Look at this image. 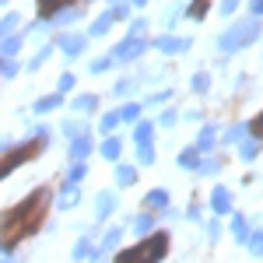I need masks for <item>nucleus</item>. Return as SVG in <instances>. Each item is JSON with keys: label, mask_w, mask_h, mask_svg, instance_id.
<instances>
[{"label": "nucleus", "mask_w": 263, "mask_h": 263, "mask_svg": "<svg viewBox=\"0 0 263 263\" xmlns=\"http://www.w3.org/2000/svg\"><path fill=\"white\" fill-rule=\"evenodd\" d=\"M165 253H168V235H165V232H155V235H147L144 242L126 246L123 253H116L112 263H158Z\"/></svg>", "instance_id": "f257e3e1"}, {"label": "nucleus", "mask_w": 263, "mask_h": 263, "mask_svg": "<svg viewBox=\"0 0 263 263\" xmlns=\"http://www.w3.org/2000/svg\"><path fill=\"white\" fill-rule=\"evenodd\" d=\"M256 35H260V21L253 18V21H246L242 28L235 25L232 32H224V35H221V49H224V53H232L235 46H246V42H249V39H256Z\"/></svg>", "instance_id": "f03ea898"}, {"label": "nucleus", "mask_w": 263, "mask_h": 263, "mask_svg": "<svg viewBox=\"0 0 263 263\" xmlns=\"http://www.w3.org/2000/svg\"><path fill=\"white\" fill-rule=\"evenodd\" d=\"M211 211H214V214H228V211H232V193H228L224 186H214V190H211Z\"/></svg>", "instance_id": "7ed1b4c3"}, {"label": "nucleus", "mask_w": 263, "mask_h": 263, "mask_svg": "<svg viewBox=\"0 0 263 263\" xmlns=\"http://www.w3.org/2000/svg\"><path fill=\"white\" fill-rule=\"evenodd\" d=\"M112 211H116V193H112V190H102L99 200H95V218H99V221H105Z\"/></svg>", "instance_id": "20e7f679"}, {"label": "nucleus", "mask_w": 263, "mask_h": 263, "mask_svg": "<svg viewBox=\"0 0 263 263\" xmlns=\"http://www.w3.org/2000/svg\"><path fill=\"white\" fill-rule=\"evenodd\" d=\"M91 147H95V141L84 134V137H78V141H70V162L78 165V162H84L88 155H91Z\"/></svg>", "instance_id": "39448f33"}, {"label": "nucleus", "mask_w": 263, "mask_h": 263, "mask_svg": "<svg viewBox=\"0 0 263 263\" xmlns=\"http://www.w3.org/2000/svg\"><path fill=\"white\" fill-rule=\"evenodd\" d=\"M232 235H235V242H239V246H246L249 239H253V228H249V221H246L242 214L232 218Z\"/></svg>", "instance_id": "423d86ee"}, {"label": "nucleus", "mask_w": 263, "mask_h": 263, "mask_svg": "<svg viewBox=\"0 0 263 263\" xmlns=\"http://www.w3.org/2000/svg\"><path fill=\"white\" fill-rule=\"evenodd\" d=\"M102 158H105V162H116V158H120V151H123V141L120 137H109V141H102Z\"/></svg>", "instance_id": "0eeeda50"}, {"label": "nucleus", "mask_w": 263, "mask_h": 263, "mask_svg": "<svg viewBox=\"0 0 263 263\" xmlns=\"http://www.w3.org/2000/svg\"><path fill=\"white\" fill-rule=\"evenodd\" d=\"M144 203H147L151 211H168V193H165V190H151V193L144 197Z\"/></svg>", "instance_id": "6e6552de"}, {"label": "nucleus", "mask_w": 263, "mask_h": 263, "mask_svg": "<svg viewBox=\"0 0 263 263\" xmlns=\"http://www.w3.org/2000/svg\"><path fill=\"white\" fill-rule=\"evenodd\" d=\"M134 232L147 239V235L155 232V214H137V221H134Z\"/></svg>", "instance_id": "1a4fd4ad"}, {"label": "nucleus", "mask_w": 263, "mask_h": 263, "mask_svg": "<svg viewBox=\"0 0 263 263\" xmlns=\"http://www.w3.org/2000/svg\"><path fill=\"white\" fill-rule=\"evenodd\" d=\"M179 168H200V162H197V147H186V151H179Z\"/></svg>", "instance_id": "9d476101"}, {"label": "nucleus", "mask_w": 263, "mask_h": 263, "mask_svg": "<svg viewBox=\"0 0 263 263\" xmlns=\"http://www.w3.org/2000/svg\"><path fill=\"white\" fill-rule=\"evenodd\" d=\"M155 46H162L165 53H182V49L190 46V39H158Z\"/></svg>", "instance_id": "9b49d317"}, {"label": "nucleus", "mask_w": 263, "mask_h": 263, "mask_svg": "<svg viewBox=\"0 0 263 263\" xmlns=\"http://www.w3.org/2000/svg\"><path fill=\"white\" fill-rule=\"evenodd\" d=\"M151 134H155V126H151V123H137V130H134L137 147H141V144H151Z\"/></svg>", "instance_id": "f8f14e48"}, {"label": "nucleus", "mask_w": 263, "mask_h": 263, "mask_svg": "<svg viewBox=\"0 0 263 263\" xmlns=\"http://www.w3.org/2000/svg\"><path fill=\"white\" fill-rule=\"evenodd\" d=\"M256 151H260V141H242L239 144V158H242V162H253Z\"/></svg>", "instance_id": "ddd939ff"}, {"label": "nucleus", "mask_w": 263, "mask_h": 263, "mask_svg": "<svg viewBox=\"0 0 263 263\" xmlns=\"http://www.w3.org/2000/svg\"><path fill=\"white\" fill-rule=\"evenodd\" d=\"M155 155H158L155 144H141V147H137V162L141 165H155Z\"/></svg>", "instance_id": "4468645a"}, {"label": "nucleus", "mask_w": 263, "mask_h": 263, "mask_svg": "<svg viewBox=\"0 0 263 263\" xmlns=\"http://www.w3.org/2000/svg\"><path fill=\"white\" fill-rule=\"evenodd\" d=\"M214 134H218L214 126H203V130H200V141H197V151H211V144H214Z\"/></svg>", "instance_id": "2eb2a0df"}, {"label": "nucleus", "mask_w": 263, "mask_h": 263, "mask_svg": "<svg viewBox=\"0 0 263 263\" xmlns=\"http://www.w3.org/2000/svg\"><path fill=\"white\" fill-rule=\"evenodd\" d=\"M134 179H137V172H134L130 165H116V182H120V186H130Z\"/></svg>", "instance_id": "dca6fc26"}, {"label": "nucleus", "mask_w": 263, "mask_h": 263, "mask_svg": "<svg viewBox=\"0 0 263 263\" xmlns=\"http://www.w3.org/2000/svg\"><path fill=\"white\" fill-rule=\"evenodd\" d=\"M84 172H88V168H84V162L70 165V168H67V186H74V182H81V179H84Z\"/></svg>", "instance_id": "f3484780"}, {"label": "nucleus", "mask_w": 263, "mask_h": 263, "mask_svg": "<svg viewBox=\"0 0 263 263\" xmlns=\"http://www.w3.org/2000/svg\"><path fill=\"white\" fill-rule=\"evenodd\" d=\"M57 105H60V95H49V99L35 102V112H49V109H57Z\"/></svg>", "instance_id": "a211bd4d"}, {"label": "nucleus", "mask_w": 263, "mask_h": 263, "mask_svg": "<svg viewBox=\"0 0 263 263\" xmlns=\"http://www.w3.org/2000/svg\"><path fill=\"white\" fill-rule=\"evenodd\" d=\"M218 168H221V162H218V158H203V162H200V168H197V172H200V176H214Z\"/></svg>", "instance_id": "6ab92c4d"}, {"label": "nucleus", "mask_w": 263, "mask_h": 263, "mask_svg": "<svg viewBox=\"0 0 263 263\" xmlns=\"http://www.w3.org/2000/svg\"><path fill=\"white\" fill-rule=\"evenodd\" d=\"M249 253H253V256H263V232H253V239H249Z\"/></svg>", "instance_id": "aec40b11"}, {"label": "nucleus", "mask_w": 263, "mask_h": 263, "mask_svg": "<svg viewBox=\"0 0 263 263\" xmlns=\"http://www.w3.org/2000/svg\"><path fill=\"white\" fill-rule=\"evenodd\" d=\"M74 109H78V112H91V109H95V95H81V99L74 102Z\"/></svg>", "instance_id": "412c9836"}, {"label": "nucleus", "mask_w": 263, "mask_h": 263, "mask_svg": "<svg viewBox=\"0 0 263 263\" xmlns=\"http://www.w3.org/2000/svg\"><path fill=\"white\" fill-rule=\"evenodd\" d=\"M60 4H67V0H39V14H53Z\"/></svg>", "instance_id": "4be33fe9"}, {"label": "nucleus", "mask_w": 263, "mask_h": 263, "mask_svg": "<svg viewBox=\"0 0 263 263\" xmlns=\"http://www.w3.org/2000/svg\"><path fill=\"white\" fill-rule=\"evenodd\" d=\"M120 120H123L120 112H109V116H102V134H109V130H112V126H116Z\"/></svg>", "instance_id": "5701e85b"}, {"label": "nucleus", "mask_w": 263, "mask_h": 263, "mask_svg": "<svg viewBox=\"0 0 263 263\" xmlns=\"http://www.w3.org/2000/svg\"><path fill=\"white\" fill-rule=\"evenodd\" d=\"M63 49H67L70 57H78V53H81V39H78V35H74V39H63Z\"/></svg>", "instance_id": "b1692460"}, {"label": "nucleus", "mask_w": 263, "mask_h": 263, "mask_svg": "<svg viewBox=\"0 0 263 263\" xmlns=\"http://www.w3.org/2000/svg\"><path fill=\"white\" fill-rule=\"evenodd\" d=\"M137 112H141L137 105H126V109H120V116H123L126 123H134V120H137Z\"/></svg>", "instance_id": "393cba45"}, {"label": "nucleus", "mask_w": 263, "mask_h": 263, "mask_svg": "<svg viewBox=\"0 0 263 263\" xmlns=\"http://www.w3.org/2000/svg\"><path fill=\"white\" fill-rule=\"evenodd\" d=\"M207 235H211V242L221 235V228H218V221H214V218H211V224H207Z\"/></svg>", "instance_id": "a878e982"}, {"label": "nucleus", "mask_w": 263, "mask_h": 263, "mask_svg": "<svg viewBox=\"0 0 263 263\" xmlns=\"http://www.w3.org/2000/svg\"><path fill=\"white\" fill-rule=\"evenodd\" d=\"M18 46H21L18 39H7V42H4V53H7V57H11V53H18Z\"/></svg>", "instance_id": "bb28decb"}, {"label": "nucleus", "mask_w": 263, "mask_h": 263, "mask_svg": "<svg viewBox=\"0 0 263 263\" xmlns=\"http://www.w3.org/2000/svg\"><path fill=\"white\" fill-rule=\"evenodd\" d=\"M203 7H207V0H197V4L190 7V14H193V18H200V14H203Z\"/></svg>", "instance_id": "cd10ccee"}, {"label": "nucleus", "mask_w": 263, "mask_h": 263, "mask_svg": "<svg viewBox=\"0 0 263 263\" xmlns=\"http://www.w3.org/2000/svg\"><path fill=\"white\" fill-rule=\"evenodd\" d=\"M253 130H256V137H260V141H263V116H260V120H256V123H253Z\"/></svg>", "instance_id": "c85d7f7f"}, {"label": "nucleus", "mask_w": 263, "mask_h": 263, "mask_svg": "<svg viewBox=\"0 0 263 263\" xmlns=\"http://www.w3.org/2000/svg\"><path fill=\"white\" fill-rule=\"evenodd\" d=\"M235 4H239V0H224V4H221V11H224V14H228V11H235Z\"/></svg>", "instance_id": "c756f323"}, {"label": "nucleus", "mask_w": 263, "mask_h": 263, "mask_svg": "<svg viewBox=\"0 0 263 263\" xmlns=\"http://www.w3.org/2000/svg\"><path fill=\"white\" fill-rule=\"evenodd\" d=\"M253 11H256V14H263V0H253Z\"/></svg>", "instance_id": "7c9ffc66"}, {"label": "nucleus", "mask_w": 263, "mask_h": 263, "mask_svg": "<svg viewBox=\"0 0 263 263\" xmlns=\"http://www.w3.org/2000/svg\"><path fill=\"white\" fill-rule=\"evenodd\" d=\"M134 4H144V0H134Z\"/></svg>", "instance_id": "2f4dec72"}]
</instances>
